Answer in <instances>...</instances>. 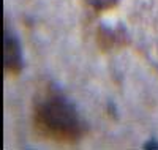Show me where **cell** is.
Here are the masks:
<instances>
[{
    "mask_svg": "<svg viewBox=\"0 0 158 150\" xmlns=\"http://www.w3.org/2000/svg\"><path fill=\"white\" fill-rule=\"evenodd\" d=\"M142 148H146V150H158V139L152 138V139L146 141L144 145H142Z\"/></svg>",
    "mask_w": 158,
    "mask_h": 150,
    "instance_id": "5b68a950",
    "label": "cell"
},
{
    "mask_svg": "<svg viewBox=\"0 0 158 150\" xmlns=\"http://www.w3.org/2000/svg\"><path fill=\"white\" fill-rule=\"evenodd\" d=\"M127 40H128V35H127L123 27H118V29H109V27H106V25H101L100 33H98V41L101 43L103 49L115 48L120 43H125Z\"/></svg>",
    "mask_w": 158,
    "mask_h": 150,
    "instance_id": "3957f363",
    "label": "cell"
},
{
    "mask_svg": "<svg viewBox=\"0 0 158 150\" xmlns=\"http://www.w3.org/2000/svg\"><path fill=\"white\" fill-rule=\"evenodd\" d=\"M84 2L87 6H90L95 11H100V13L109 11L118 5V0H84Z\"/></svg>",
    "mask_w": 158,
    "mask_h": 150,
    "instance_id": "277c9868",
    "label": "cell"
},
{
    "mask_svg": "<svg viewBox=\"0 0 158 150\" xmlns=\"http://www.w3.org/2000/svg\"><path fill=\"white\" fill-rule=\"evenodd\" d=\"M3 65L5 71L18 76L24 68V54L19 36L10 29V25L5 27L3 33Z\"/></svg>",
    "mask_w": 158,
    "mask_h": 150,
    "instance_id": "7a4b0ae2",
    "label": "cell"
},
{
    "mask_svg": "<svg viewBox=\"0 0 158 150\" xmlns=\"http://www.w3.org/2000/svg\"><path fill=\"white\" fill-rule=\"evenodd\" d=\"M33 119L40 133L57 142H76L85 131V123L74 103L52 84L38 92Z\"/></svg>",
    "mask_w": 158,
    "mask_h": 150,
    "instance_id": "6da1fadb",
    "label": "cell"
}]
</instances>
